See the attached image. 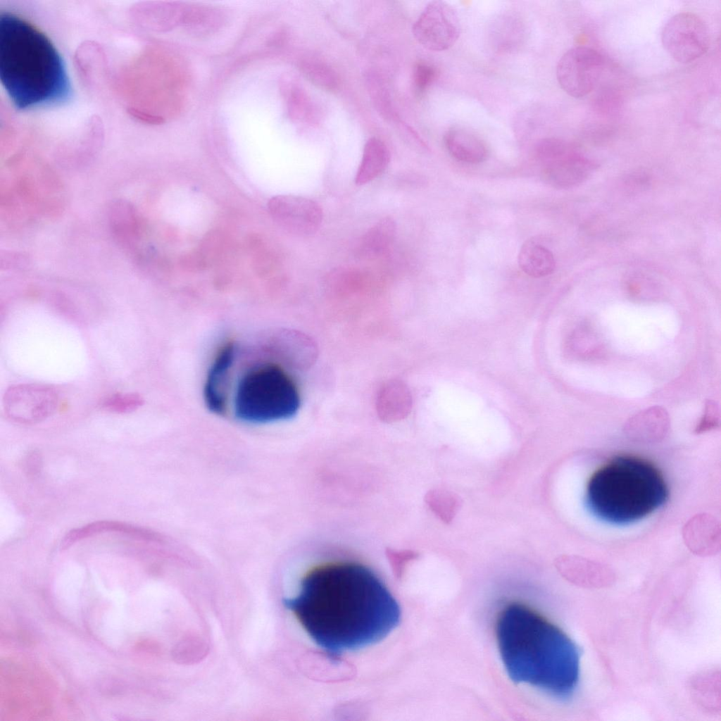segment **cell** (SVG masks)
Instances as JSON below:
<instances>
[{
    "label": "cell",
    "instance_id": "obj_1",
    "mask_svg": "<svg viewBox=\"0 0 721 721\" xmlns=\"http://www.w3.org/2000/svg\"><path fill=\"white\" fill-rule=\"evenodd\" d=\"M284 605L331 656L381 641L398 627L401 615L397 601L377 575L349 561L311 569L297 595Z\"/></svg>",
    "mask_w": 721,
    "mask_h": 721
},
{
    "label": "cell",
    "instance_id": "obj_2",
    "mask_svg": "<svg viewBox=\"0 0 721 721\" xmlns=\"http://www.w3.org/2000/svg\"><path fill=\"white\" fill-rule=\"evenodd\" d=\"M496 638L510 679L559 699L573 694L579 675V650L560 629L520 603L499 615Z\"/></svg>",
    "mask_w": 721,
    "mask_h": 721
},
{
    "label": "cell",
    "instance_id": "obj_3",
    "mask_svg": "<svg viewBox=\"0 0 721 721\" xmlns=\"http://www.w3.org/2000/svg\"><path fill=\"white\" fill-rule=\"evenodd\" d=\"M0 80L19 109L61 104L71 96L64 63L51 41L8 12L0 15Z\"/></svg>",
    "mask_w": 721,
    "mask_h": 721
},
{
    "label": "cell",
    "instance_id": "obj_4",
    "mask_svg": "<svg viewBox=\"0 0 721 721\" xmlns=\"http://www.w3.org/2000/svg\"><path fill=\"white\" fill-rule=\"evenodd\" d=\"M668 489L663 476L651 462L621 455L598 468L590 477L587 504L598 518L615 525L634 522L660 508Z\"/></svg>",
    "mask_w": 721,
    "mask_h": 721
},
{
    "label": "cell",
    "instance_id": "obj_5",
    "mask_svg": "<svg viewBox=\"0 0 721 721\" xmlns=\"http://www.w3.org/2000/svg\"><path fill=\"white\" fill-rule=\"evenodd\" d=\"M301 404L291 377L278 365L265 363L246 372L235 396L237 417L252 423H267L292 418Z\"/></svg>",
    "mask_w": 721,
    "mask_h": 721
},
{
    "label": "cell",
    "instance_id": "obj_6",
    "mask_svg": "<svg viewBox=\"0 0 721 721\" xmlns=\"http://www.w3.org/2000/svg\"><path fill=\"white\" fill-rule=\"evenodd\" d=\"M141 87L143 103L138 115L161 123L177 117L185 108L191 87V75L177 54L154 49L144 56Z\"/></svg>",
    "mask_w": 721,
    "mask_h": 721
},
{
    "label": "cell",
    "instance_id": "obj_7",
    "mask_svg": "<svg viewBox=\"0 0 721 721\" xmlns=\"http://www.w3.org/2000/svg\"><path fill=\"white\" fill-rule=\"evenodd\" d=\"M535 155L543 166V177L551 187L570 189L588 179L595 163L578 148L565 140L548 137L536 144Z\"/></svg>",
    "mask_w": 721,
    "mask_h": 721
},
{
    "label": "cell",
    "instance_id": "obj_8",
    "mask_svg": "<svg viewBox=\"0 0 721 721\" xmlns=\"http://www.w3.org/2000/svg\"><path fill=\"white\" fill-rule=\"evenodd\" d=\"M661 42L675 61L690 63L708 51V28L698 15L691 12L679 13L666 22L661 32Z\"/></svg>",
    "mask_w": 721,
    "mask_h": 721
},
{
    "label": "cell",
    "instance_id": "obj_9",
    "mask_svg": "<svg viewBox=\"0 0 721 721\" xmlns=\"http://www.w3.org/2000/svg\"><path fill=\"white\" fill-rule=\"evenodd\" d=\"M603 64L601 54L596 49L585 46L572 47L558 62L557 80L568 95L582 98L595 88Z\"/></svg>",
    "mask_w": 721,
    "mask_h": 721
},
{
    "label": "cell",
    "instance_id": "obj_10",
    "mask_svg": "<svg viewBox=\"0 0 721 721\" xmlns=\"http://www.w3.org/2000/svg\"><path fill=\"white\" fill-rule=\"evenodd\" d=\"M417 40L435 51L449 49L458 40L460 25L456 11L441 1L429 3L413 27Z\"/></svg>",
    "mask_w": 721,
    "mask_h": 721
},
{
    "label": "cell",
    "instance_id": "obj_11",
    "mask_svg": "<svg viewBox=\"0 0 721 721\" xmlns=\"http://www.w3.org/2000/svg\"><path fill=\"white\" fill-rule=\"evenodd\" d=\"M6 415L12 421L32 424L50 416L58 405V394L51 387L23 384L10 387L3 399Z\"/></svg>",
    "mask_w": 721,
    "mask_h": 721
},
{
    "label": "cell",
    "instance_id": "obj_12",
    "mask_svg": "<svg viewBox=\"0 0 721 721\" xmlns=\"http://www.w3.org/2000/svg\"><path fill=\"white\" fill-rule=\"evenodd\" d=\"M272 219L286 232L309 237L320 229L323 219L320 206L306 197L296 195H277L268 202Z\"/></svg>",
    "mask_w": 721,
    "mask_h": 721
},
{
    "label": "cell",
    "instance_id": "obj_13",
    "mask_svg": "<svg viewBox=\"0 0 721 721\" xmlns=\"http://www.w3.org/2000/svg\"><path fill=\"white\" fill-rule=\"evenodd\" d=\"M235 355L234 344L225 343L218 352L208 371L203 397L211 412L222 415L226 410V385Z\"/></svg>",
    "mask_w": 721,
    "mask_h": 721
},
{
    "label": "cell",
    "instance_id": "obj_14",
    "mask_svg": "<svg viewBox=\"0 0 721 721\" xmlns=\"http://www.w3.org/2000/svg\"><path fill=\"white\" fill-rule=\"evenodd\" d=\"M682 537L689 550L697 556H714L720 550V524L709 513L691 517L683 527Z\"/></svg>",
    "mask_w": 721,
    "mask_h": 721
},
{
    "label": "cell",
    "instance_id": "obj_15",
    "mask_svg": "<svg viewBox=\"0 0 721 721\" xmlns=\"http://www.w3.org/2000/svg\"><path fill=\"white\" fill-rule=\"evenodd\" d=\"M670 428L667 412L658 406L651 407L632 415L624 425V432L630 440L643 444L662 441Z\"/></svg>",
    "mask_w": 721,
    "mask_h": 721
},
{
    "label": "cell",
    "instance_id": "obj_16",
    "mask_svg": "<svg viewBox=\"0 0 721 721\" xmlns=\"http://www.w3.org/2000/svg\"><path fill=\"white\" fill-rule=\"evenodd\" d=\"M444 144L449 153L463 163H479L487 156L484 141L474 132L462 127L449 129L444 135Z\"/></svg>",
    "mask_w": 721,
    "mask_h": 721
},
{
    "label": "cell",
    "instance_id": "obj_17",
    "mask_svg": "<svg viewBox=\"0 0 721 721\" xmlns=\"http://www.w3.org/2000/svg\"><path fill=\"white\" fill-rule=\"evenodd\" d=\"M560 570L566 576L591 587L608 584L613 578L606 565L578 556H562L556 560Z\"/></svg>",
    "mask_w": 721,
    "mask_h": 721
},
{
    "label": "cell",
    "instance_id": "obj_18",
    "mask_svg": "<svg viewBox=\"0 0 721 721\" xmlns=\"http://www.w3.org/2000/svg\"><path fill=\"white\" fill-rule=\"evenodd\" d=\"M396 233L395 221L389 217L382 218L360 238L356 246L357 255L365 259L384 255L392 245Z\"/></svg>",
    "mask_w": 721,
    "mask_h": 721
},
{
    "label": "cell",
    "instance_id": "obj_19",
    "mask_svg": "<svg viewBox=\"0 0 721 721\" xmlns=\"http://www.w3.org/2000/svg\"><path fill=\"white\" fill-rule=\"evenodd\" d=\"M390 153L387 145L376 137L369 139L355 176L357 185L365 184L382 175L388 166Z\"/></svg>",
    "mask_w": 721,
    "mask_h": 721
},
{
    "label": "cell",
    "instance_id": "obj_20",
    "mask_svg": "<svg viewBox=\"0 0 721 721\" xmlns=\"http://www.w3.org/2000/svg\"><path fill=\"white\" fill-rule=\"evenodd\" d=\"M518 262L520 268L532 277H543L551 274L556 266L552 252L534 240L527 241L520 248Z\"/></svg>",
    "mask_w": 721,
    "mask_h": 721
},
{
    "label": "cell",
    "instance_id": "obj_21",
    "mask_svg": "<svg viewBox=\"0 0 721 721\" xmlns=\"http://www.w3.org/2000/svg\"><path fill=\"white\" fill-rule=\"evenodd\" d=\"M109 532L127 534L130 537L133 536L136 538L139 537L141 539H149V537H150V534L147 532H146L143 529L130 525L118 522L100 521L78 527L69 532V533L64 537L61 542V547L63 548H66L74 543L83 539H86L87 537Z\"/></svg>",
    "mask_w": 721,
    "mask_h": 721
},
{
    "label": "cell",
    "instance_id": "obj_22",
    "mask_svg": "<svg viewBox=\"0 0 721 721\" xmlns=\"http://www.w3.org/2000/svg\"><path fill=\"white\" fill-rule=\"evenodd\" d=\"M427 501L436 515L446 524L453 521L462 504L458 494L445 489L430 491Z\"/></svg>",
    "mask_w": 721,
    "mask_h": 721
},
{
    "label": "cell",
    "instance_id": "obj_23",
    "mask_svg": "<svg viewBox=\"0 0 721 721\" xmlns=\"http://www.w3.org/2000/svg\"><path fill=\"white\" fill-rule=\"evenodd\" d=\"M379 406L382 412L404 411L410 406V396L399 382H391L382 390Z\"/></svg>",
    "mask_w": 721,
    "mask_h": 721
},
{
    "label": "cell",
    "instance_id": "obj_24",
    "mask_svg": "<svg viewBox=\"0 0 721 721\" xmlns=\"http://www.w3.org/2000/svg\"><path fill=\"white\" fill-rule=\"evenodd\" d=\"M142 403V399L138 394L124 393L106 398L102 403V407L110 412L126 413L135 410Z\"/></svg>",
    "mask_w": 721,
    "mask_h": 721
},
{
    "label": "cell",
    "instance_id": "obj_25",
    "mask_svg": "<svg viewBox=\"0 0 721 721\" xmlns=\"http://www.w3.org/2000/svg\"><path fill=\"white\" fill-rule=\"evenodd\" d=\"M720 425V412L717 406L713 401H708L706 405L703 415L696 427L695 432L698 434L715 429Z\"/></svg>",
    "mask_w": 721,
    "mask_h": 721
},
{
    "label": "cell",
    "instance_id": "obj_26",
    "mask_svg": "<svg viewBox=\"0 0 721 721\" xmlns=\"http://www.w3.org/2000/svg\"><path fill=\"white\" fill-rule=\"evenodd\" d=\"M436 75V70L432 66L427 63H420L415 68L413 80L418 88L425 89L434 82Z\"/></svg>",
    "mask_w": 721,
    "mask_h": 721
}]
</instances>
